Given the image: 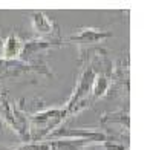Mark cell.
<instances>
[{"label": "cell", "instance_id": "277c9868", "mask_svg": "<svg viewBox=\"0 0 153 150\" xmlns=\"http://www.w3.org/2000/svg\"><path fill=\"white\" fill-rule=\"evenodd\" d=\"M28 74H42L45 77H52V71L43 60H35L26 63L23 60H5L0 58V80H19Z\"/></svg>", "mask_w": 153, "mask_h": 150}, {"label": "cell", "instance_id": "30bf717a", "mask_svg": "<svg viewBox=\"0 0 153 150\" xmlns=\"http://www.w3.org/2000/svg\"><path fill=\"white\" fill-rule=\"evenodd\" d=\"M23 42L20 40V37L17 34H11L2 43V52H0V58L5 60H17L20 58L22 54Z\"/></svg>", "mask_w": 153, "mask_h": 150}, {"label": "cell", "instance_id": "8fae6325", "mask_svg": "<svg viewBox=\"0 0 153 150\" xmlns=\"http://www.w3.org/2000/svg\"><path fill=\"white\" fill-rule=\"evenodd\" d=\"M109 123H118L121 126L129 130L130 127V118H129V109H121L117 112H110V114H104L103 117L100 118V124L101 126H107Z\"/></svg>", "mask_w": 153, "mask_h": 150}, {"label": "cell", "instance_id": "ba28073f", "mask_svg": "<svg viewBox=\"0 0 153 150\" xmlns=\"http://www.w3.org/2000/svg\"><path fill=\"white\" fill-rule=\"evenodd\" d=\"M63 46L61 45V40H51V39H31V40H26L23 42V48H22V54H20V58L19 60H23L26 63H31V61H35L34 57L42 54L45 51H49L52 48H60Z\"/></svg>", "mask_w": 153, "mask_h": 150}, {"label": "cell", "instance_id": "8992f818", "mask_svg": "<svg viewBox=\"0 0 153 150\" xmlns=\"http://www.w3.org/2000/svg\"><path fill=\"white\" fill-rule=\"evenodd\" d=\"M110 37H112L110 31L86 26V28L76 29V32H74L68 37H61V45L74 43V45H80V46H92V45L104 43L107 39H110Z\"/></svg>", "mask_w": 153, "mask_h": 150}, {"label": "cell", "instance_id": "52a82bcc", "mask_svg": "<svg viewBox=\"0 0 153 150\" xmlns=\"http://www.w3.org/2000/svg\"><path fill=\"white\" fill-rule=\"evenodd\" d=\"M31 23L32 29L38 34L40 39H51V40H61L58 25L51 19L43 11H32L31 12Z\"/></svg>", "mask_w": 153, "mask_h": 150}, {"label": "cell", "instance_id": "7a4b0ae2", "mask_svg": "<svg viewBox=\"0 0 153 150\" xmlns=\"http://www.w3.org/2000/svg\"><path fill=\"white\" fill-rule=\"evenodd\" d=\"M66 118L68 117H66V112L63 106L46 107L43 110L31 114L28 117L29 129H31V141L34 143L43 141L54 129L60 127Z\"/></svg>", "mask_w": 153, "mask_h": 150}, {"label": "cell", "instance_id": "9c48e42d", "mask_svg": "<svg viewBox=\"0 0 153 150\" xmlns=\"http://www.w3.org/2000/svg\"><path fill=\"white\" fill-rule=\"evenodd\" d=\"M112 91V80H110V75L104 74V72H98L95 81L92 84V89L91 94H89V106H92L97 100L103 98L104 95H107Z\"/></svg>", "mask_w": 153, "mask_h": 150}, {"label": "cell", "instance_id": "6da1fadb", "mask_svg": "<svg viewBox=\"0 0 153 150\" xmlns=\"http://www.w3.org/2000/svg\"><path fill=\"white\" fill-rule=\"evenodd\" d=\"M0 120L17 133L23 143H31V129L26 112L20 106V101H12L5 89H0Z\"/></svg>", "mask_w": 153, "mask_h": 150}, {"label": "cell", "instance_id": "4fadbf2b", "mask_svg": "<svg viewBox=\"0 0 153 150\" xmlns=\"http://www.w3.org/2000/svg\"><path fill=\"white\" fill-rule=\"evenodd\" d=\"M2 43H3V40H2V37H0V48H2Z\"/></svg>", "mask_w": 153, "mask_h": 150}, {"label": "cell", "instance_id": "5bb4252c", "mask_svg": "<svg viewBox=\"0 0 153 150\" xmlns=\"http://www.w3.org/2000/svg\"><path fill=\"white\" fill-rule=\"evenodd\" d=\"M127 150H129V149H127Z\"/></svg>", "mask_w": 153, "mask_h": 150}, {"label": "cell", "instance_id": "5b68a950", "mask_svg": "<svg viewBox=\"0 0 153 150\" xmlns=\"http://www.w3.org/2000/svg\"><path fill=\"white\" fill-rule=\"evenodd\" d=\"M109 138L106 132H101V130H95V129H84V127H80V129H68L61 124L60 127L54 129L51 132L46 138V140H83V141H87V143H100L103 144L106 140Z\"/></svg>", "mask_w": 153, "mask_h": 150}, {"label": "cell", "instance_id": "3957f363", "mask_svg": "<svg viewBox=\"0 0 153 150\" xmlns=\"http://www.w3.org/2000/svg\"><path fill=\"white\" fill-rule=\"evenodd\" d=\"M98 71L92 66H83L81 74L78 80H76V84L74 87V92L72 95L68 98V101L65 103V112H66V117H72L80 114L81 110H84L86 107H89V94H91L92 89V84L95 81Z\"/></svg>", "mask_w": 153, "mask_h": 150}, {"label": "cell", "instance_id": "7c38bea8", "mask_svg": "<svg viewBox=\"0 0 153 150\" xmlns=\"http://www.w3.org/2000/svg\"><path fill=\"white\" fill-rule=\"evenodd\" d=\"M103 147H104V150H127L129 149V147H124V144H121L120 141L110 140V138H107L103 143Z\"/></svg>", "mask_w": 153, "mask_h": 150}]
</instances>
